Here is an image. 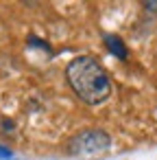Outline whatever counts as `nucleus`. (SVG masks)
Instances as JSON below:
<instances>
[{"label":"nucleus","mask_w":157,"mask_h":160,"mask_svg":"<svg viewBox=\"0 0 157 160\" xmlns=\"http://www.w3.org/2000/svg\"><path fill=\"white\" fill-rule=\"evenodd\" d=\"M105 44H107V48H109L118 59H127V57H129L127 46H124V42H122L118 35H105Z\"/></svg>","instance_id":"7ed1b4c3"},{"label":"nucleus","mask_w":157,"mask_h":160,"mask_svg":"<svg viewBox=\"0 0 157 160\" xmlns=\"http://www.w3.org/2000/svg\"><path fill=\"white\" fill-rule=\"evenodd\" d=\"M0 156H2V158H11V151H9V149H2V147H0Z\"/></svg>","instance_id":"39448f33"},{"label":"nucleus","mask_w":157,"mask_h":160,"mask_svg":"<svg viewBox=\"0 0 157 160\" xmlns=\"http://www.w3.org/2000/svg\"><path fill=\"white\" fill-rule=\"evenodd\" d=\"M66 77L70 88L90 105H100L111 94V81L94 57H74L66 68Z\"/></svg>","instance_id":"f257e3e1"},{"label":"nucleus","mask_w":157,"mask_h":160,"mask_svg":"<svg viewBox=\"0 0 157 160\" xmlns=\"http://www.w3.org/2000/svg\"><path fill=\"white\" fill-rule=\"evenodd\" d=\"M144 9H146V11H153V13H157V2H144Z\"/></svg>","instance_id":"20e7f679"},{"label":"nucleus","mask_w":157,"mask_h":160,"mask_svg":"<svg viewBox=\"0 0 157 160\" xmlns=\"http://www.w3.org/2000/svg\"><path fill=\"white\" fill-rule=\"evenodd\" d=\"M111 147V138L103 129H85L79 132L70 142V153L79 158H98L107 153Z\"/></svg>","instance_id":"f03ea898"}]
</instances>
